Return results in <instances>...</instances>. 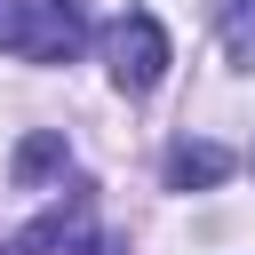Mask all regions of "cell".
I'll list each match as a JSON object with an SVG mask.
<instances>
[{
  "label": "cell",
  "mask_w": 255,
  "mask_h": 255,
  "mask_svg": "<svg viewBox=\"0 0 255 255\" xmlns=\"http://www.w3.org/2000/svg\"><path fill=\"white\" fill-rule=\"evenodd\" d=\"M56 167H64V135H56V128H40V135L16 143V183H24V191H32L40 175H56Z\"/></svg>",
  "instance_id": "obj_4"
},
{
  "label": "cell",
  "mask_w": 255,
  "mask_h": 255,
  "mask_svg": "<svg viewBox=\"0 0 255 255\" xmlns=\"http://www.w3.org/2000/svg\"><path fill=\"white\" fill-rule=\"evenodd\" d=\"M104 64H112V80H120L128 96H151V88L167 80V32H159V16H143V8L112 16V32H104Z\"/></svg>",
  "instance_id": "obj_2"
},
{
  "label": "cell",
  "mask_w": 255,
  "mask_h": 255,
  "mask_svg": "<svg viewBox=\"0 0 255 255\" xmlns=\"http://www.w3.org/2000/svg\"><path fill=\"white\" fill-rule=\"evenodd\" d=\"M56 8H72V16H80V0H56Z\"/></svg>",
  "instance_id": "obj_5"
},
{
  "label": "cell",
  "mask_w": 255,
  "mask_h": 255,
  "mask_svg": "<svg viewBox=\"0 0 255 255\" xmlns=\"http://www.w3.org/2000/svg\"><path fill=\"white\" fill-rule=\"evenodd\" d=\"M80 16L56 8V0H0V48L24 56V64H72L80 56Z\"/></svg>",
  "instance_id": "obj_1"
},
{
  "label": "cell",
  "mask_w": 255,
  "mask_h": 255,
  "mask_svg": "<svg viewBox=\"0 0 255 255\" xmlns=\"http://www.w3.org/2000/svg\"><path fill=\"white\" fill-rule=\"evenodd\" d=\"M231 167H239V159H231L223 143H175V151H167V183H175V191H215Z\"/></svg>",
  "instance_id": "obj_3"
}]
</instances>
